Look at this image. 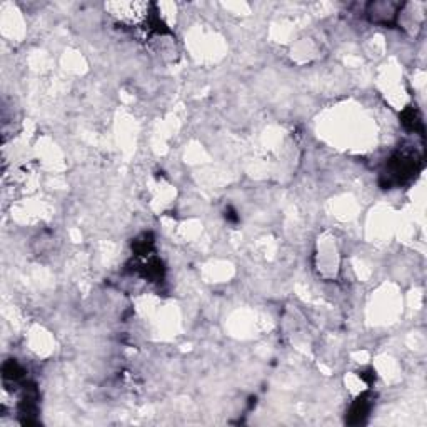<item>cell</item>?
I'll use <instances>...</instances> for the list:
<instances>
[{"label": "cell", "mask_w": 427, "mask_h": 427, "mask_svg": "<svg viewBox=\"0 0 427 427\" xmlns=\"http://www.w3.org/2000/svg\"><path fill=\"white\" fill-rule=\"evenodd\" d=\"M109 8L114 15L125 22H139L147 15L149 6L142 2H124V3H109Z\"/></svg>", "instance_id": "cell-1"}]
</instances>
